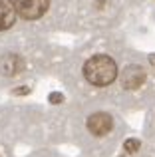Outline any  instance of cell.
I'll return each instance as SVG.
<instances>
[{
  "mask_svg": "<svg viewBox=\"0 0 155 157\" xmlns=\"http://www.w3.org/2000/svg\"><path fill=\"white\" fill-rule=\"evenodd\" d=\"M84 76L93 86H108L117 78V66L108 56H93L85 62Z\"/></svg>",
  "mask_w": 155,
  "mask_h": 157,
  "instance_id": "cell-1",
  "label": "cell"
},
{
  "mask_svg": "<svg viewBox=\"0 0 155 157\" xmlns=\"http://www.w3.org/2000/svg\"><path fill=\"white\" fill-rule=\"evenodd\" d=\"M112 125H113V121L108 113H93L88 119V127L93 135H105L112 129Z\"/></svg>",
  "mask_w": 155,
  "mask_h": 157,
  "instance_id": "cell-3",
  "label": "cell"
},
{
  "mask_svg": "<svg viewBox=\"0 0 155 157\" xmlns=\"http://www.w3.org/2000/svg\"><path fill=\"white\" fill-rule=\"evenodd\" d=\"M16 20V8L12 0H0V32L8 30Z\"/></svg>",
  "mask_w": 155,
  "mask_h": 157,
  "instance_id": "cell-4",
  "label": "cell"
},
{
  "mask_svg": "<svg viewBox=\"0 0 155 157\" xmlns=\"http://www.w3.org/2000/svg\"><path fill=\"white\" fill-rule=\"evenodd\" d=\"M137 147H139V143H137L135 139H129V141L125 143V149H127V151H135Z\"/></svg>",
  "mask_w": 155,
  "mask_h": 157,
  "instance_id": "cell-5",
  "label": "cell"
},
{
  "mask_svg": "<svg viewBox=\"0 0 155 157\" xmlns=\"http://www.w3.org/2000/svg\"><path fill=\"white\" fill-rule=\"evenodd\" d=\"M50 6V0H14L16 14L26 20H36L44 14Z\"/></svg>",
  "mask_w": 155,
  "mask_h": 157,
  "instance_id": "cell-2",
  "label": "cell"
}]
</instances>
